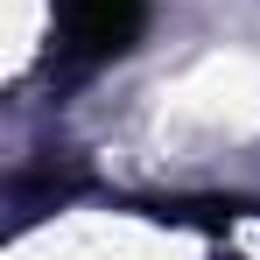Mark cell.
<instances>
[{
  "label": "cell",
  "mask_w": 260,
  "mask_h": 260,
  "mask_svg": "<svg viewBox=\"0 0 260 260\" xmlns=\"http://www.w3.org/2000/svg\"><path fill=\"white\" fill-rule=\"evenodd\" d=\"M141 21H148V0H56V28H63V49L78 63L127 56Z\"/></svg>",
  "instance_id": "6da1fadb"
}]
</instances>
